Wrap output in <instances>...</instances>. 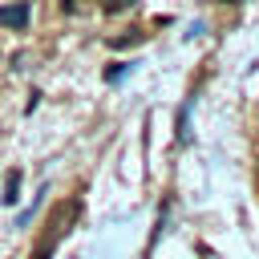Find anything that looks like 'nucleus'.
<instances>
[{
	"instance_id": "obj_1",
	"label": "nucleus",
	"mask_w": 259,
	"mask_h": 259,
	"mask_svg": "<svg viewBox=\"0 0 259 259\" xmlns=\"http://www.w3.org/2000/svg\"><path fill=\"white\" fill-rule=\"evenodd\" d=\"M77 214H81V202H77V198L57 202V206H53V214H49V223H45V231H40V239H36V247H32V259H49V255H53V247L73 231Z\"/></svg>"
},
{
	"instance_id": "obj_2",
	"label": "nucleus",
	"mask_w": 259,
	"mask_h": 259,
	"mask_svg": "<svg viewBox=\"0 0 259 259\" xmlns=\"http://www.w3.org/2000/svg\"><path fill=\"white\" fill-rule=\"evenodd\" d=\"M0 24L24 28V24H28V4H8V8H0Z\"/></svg>"
},
{
	"instance_id": "obj_3",
	"label": "nucleus",
	"mask_w": 259,
	"mask_h": 259,
	"mask_svg": "<svg viewBox=\"0 0 259 259\" xmlns=\"http://www.w3.org/2000/svg\"><path fill=\"white\" fill-rule=\"evenodd\" d=\"M16 190H20V170H8V178H4V194H0V198L12 206V202H16Z\"/></svg>"
},
{
	"instance_id": "obj_4",
	"label": "nucleus",
	"mask_w": 259,
	"mask_h": 259,
	"mask_svg": "<svg viewBox=\"0 0 259 259\" xmlns=\"http://www.w3.org/2000/svg\"><path fill=\"white\" fill-rule=\"evenodd\" d=\"M134 4H138V0H101V12L113 16V12H125V8H134Z\"/></svg>"
},
{
	"instance_id": "obj_5",
	"label": "nucleus",
	"mask_w": 259,
	"mask_h": 259,
	"mask_svg": "<svg viewBox=\"0 0 259 259\" xmlns=\"http://www.w3.org/2000/svg\"><path fill=\"white\" fill-rule=\"evenodd\" d=\"M142 36H146L142 28H130V36H117V40H113V49H125V45H138Z\"/></svg>"
}]
</instances>
